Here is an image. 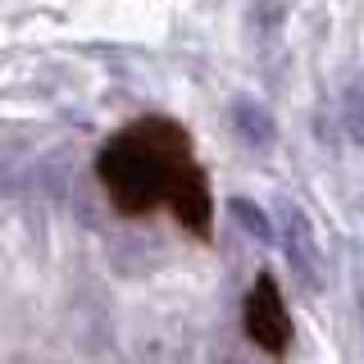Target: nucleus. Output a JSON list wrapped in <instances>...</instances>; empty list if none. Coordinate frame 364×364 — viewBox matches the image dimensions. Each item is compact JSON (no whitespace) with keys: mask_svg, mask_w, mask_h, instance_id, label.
<instances>
[{"mask_svg":"<svg viewBox=\"0 0 364 364\" xmlns=\"http://www.w3.org/2000/svg\"><path fill=\"white\" fill-rule=\"evenodd\" d=\"M96 182L119 219L168 214L196 242L214 237V191L196 141L178 119L146 114L123 123L96 151Z\"/></svg>","mask_w":364,"mask_h":364,"instance_id":"1","label":"nucleus"},{"mask_svg":"<svg viewBox=\"0 0 364 364\" xmlns=\"http://www.w3.org/2000/svg\"><path fill=\"white\" fill-rule=\"evenodd\" d=\"M242 333L250 337V346L264 350L269 360H282L291 350L296 323L287 314V301H282V287L273 273H255L246 301H242Z\"/></svg>","mask_w":364,"mask_h":364,"instance_id":"2","label":"nucleus"}]
</instances>
